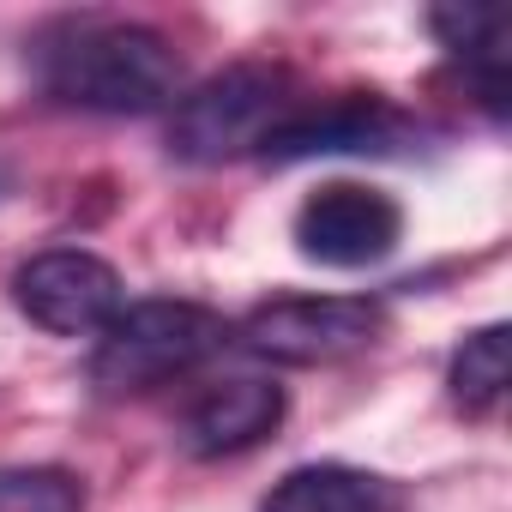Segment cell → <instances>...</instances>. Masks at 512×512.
Returning <instances> with one entry per match:
<instances>
[{"mask_svg":"<svg viewBox=\"0 0 512 512\" xmlns=\"http://www.w3.org/2000/svg\"><path fill=\"white\" fill-rule=\"evenodd\" d=\"M31 73L37 85L91 115H151L181 97V55L163 31L133 19H55L31 37Z\"/></svg>","mask_w":512,"mask_h":512,"instance_id":"1","label":"cell"},{"mask_svg":"<svg viewBox=\"0 0 512 512\" xmlns=\"http://www.w3.org/2000/svg\"><path fill=\"white\" fill-rule=\"evenodd\" d=\"M97 362H91V380L115 398L127 392H151V386H169L181 374H193L199 362H211L235 332L223 314L199 308V302H127L103 332H97Z\"/></svg>","mask_w":512,"mask_h":512,"instance_id":"2","label":"cell"},{"mask_svg":"<svg viewBox=\"0 0 512 512\" xmlns=\"http://www.w3.org/2000/svg\"><path fill=\"white\" fill-rule=\"evenodd\" d=\"M296 109H302V97H296L284 67L241 61V67L211 73L199 91H187L175 103L169 151L181 163H229V157L260 151Z\"/></svg>","mask_w":512,"mask_h":512,"instance_id":"3","label":"cell"},{"mask_svg":"<svg viewBox=\"0 0 512 512\" xmlns=\"http://www.w3.org/2000/svg\"><path fill=\"white\" fill-rule=\"evenodd\" d=\"M386 308L368 296H278L241 320V344L284 368H320L380 344Z\"/></svg>","mask_w":512,"mask_h":512,"instance_id":"4","label":"cell"},{"mask_svg":"<svg viewBox=\"0 0 512 512\" xmlns=\"http://www.w3.org/2000/svg\"><path fill=\"white\" fill-rule=\"evenodd\" d=\"M13 302L31 326H43L55 338H97L127 308V290H121V272L103 253L49 247L13 272Z\"/></svg>","mask_w":512,"mask_h":512,"instance_id":"5","label":"cell"},{"mask_svg":"<svg viewBox=\"0 0 512 512\" xmlns=\"http://www.w3.org/2000/svg\"><path fill=\"white\" fill-rule=\"evenodd\" d=\"M404 235V205L368 181H326L302 199L296 211V247L302 260L332 266V272H362L380 266Z\"/></svg>","mask_w":512,"mask_h":512,"instance_id":"6","label":"cell"},{"mask_svg":"<svg viewBox=\"0 0 512 512\" xmlns=\"http://www.w3.org/2000/svg\"><path fill=\"white\" fill-rule=\"evenodd\" d=\"M422 127L380 91H344L326 103H302L266 145L260 157L272 163H302V157H392L410 151Z\"/></svg>","mask_w":512,"mask_h":512,"instance_id":"7","label":"cell"},{"mask_svg":"<svg viewBox=\"0 0 512 512\" xmlns=\"http://www.w3.org/2000/svg\"><path fill=\"white\" fill-rule=\"evenodd\" d=\"M278 422H284V386H272V380H223V386L193 398L187 446L199 458L247 452V446H260Z\"/></svg>","mask_w":512,"mask_h":512,"instance_id":"8","label":"cell"},{"mask_svg":"<svg viewBox=\"0 0 512 512\" xmlns=\"http://www.w3.org/2000/svg\"><path fill=\"white\" fill-rule=\"evenodd\" d=\"M398 506H404L398 488L362 464H302L260 500V512H398Z\"/></svg>","mask_w":512,"mask_h":512,"instance_id":"9","label":"cell"},{"mask_svg":"<svg viewBox=\"0 0 512 512\" xmlns=\"http://www.w3.org/2000/svg\"><path fill=\"white\" fill-rule=\"evenodd\" d=\"M428 31L440 37V49H452L476 73L482 103L500 121L506 115V13L500 7H434Z\"/></svg>","mask_w":512,"mask_h":512,"instance_id":"10","label":"cell"},{"mask_svg":"<svg viewBox=\"0 0 512 512\" xmlns=\"http://www.w3.org/2000/svg\"><path fill=\"white\" fill-rule=\"evenodd\" d=\"M446 386H452V404H458V410H470V416L494 410L500 392H506V326L470 332V338L458 344L452 368H446Z\"/></svg>","mask_w":512,"mask_h":512,"instance_id":"11","label":"cell"},{"mask_svg":"<svg viewBox=\"0 0 512 512\" xmlns=\"http://www.w3.org/2000/svg\"><path fill=\"white\" fill-rule=\"evenodd\" d=\"M0 512H85V482L61 464H7Z\"/></svg>","mask_w":512,"mask_h":512,"instance_id":"12","label":"cell"},{"mask_svg":"<svg viewBox=\"0 0 512 512\" xmlns=\"http://www.w3.org/2000/svg\"><path fill=\"white\" fill-rule=\"evenodd\" d=\"M0 187H7V175H0Z\"/></svg>","mask_w":512,"mask_h":512,"instance_id":"13","label":"cell"}]
</instances>
